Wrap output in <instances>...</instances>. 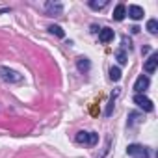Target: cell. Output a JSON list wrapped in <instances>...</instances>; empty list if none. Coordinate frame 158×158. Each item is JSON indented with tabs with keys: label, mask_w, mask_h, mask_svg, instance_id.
Segmentation results:
<instances>
[{
	"label": "cell",
	"mask_w": 158,
	"mask_h": 158,
	"mask_svg": "<svg viewBox=\"0 0 158 158\" xmlns=\"http://www.w3.org/2000/svg\"><path fill=\"white\" fill-rule=\"evenodd\" d=\"M106 6H108V0H101V2L91 0V2H89V8H91V10H102V8H106Z\"/></svg>",
	"instance_id": "obj_14"
},
{
	"label": "cell",
	"mask_w": 158,
	"mask_h": 158,
	"mask_svg": "<svg viewBox=\"0 0 158 158\" xmlns=\"http://www.w3.org/2000/svg\"><path fill=\"white\" fill-rule=\"evenodd\" d=\"M114 30L112 28H102V30H99V39H101V43H110L112 39H114Z\"/></svg>",
	"instance_id": "obj_7"
},
{
	"label": "cell",
	"mask_w": 158,
	"mask_h": 158,
	"mask_svg": "<svg viewBox=\"0 0 158 158\" xmlns=\"http://www.w3.org/2000/svg\"><path fill=\"white\" fill-rule=\"evenodd\" d=\"M156 65H158V54H152L147 61H145V73H154L156 71Z\"/></svg>",
	"instance_id": "obj_8"
},
{
	"label": "cell",
	"mask_w": 158,
	"mask_h": 158,
	"mask_svg": "<svg viewBox=\"0 0 158 158\" xmlns=\"http://www.w3.org/2000/svg\"><path fill=\"white\" fill-rule=\"evenodd\" d=\"M48 30H50V34H54V35H58V37H65V32L58 26V24H52V26H48Z\"/></svg>",
	"instance_id": "obj_15"
},
{
	"label": "cell",
	"mask_w": 158,
	"mask_h": 158,
	"mask_svg": "<svg viewBox=\"0 0 158 158\" xmlns=\"http://www.w3.org/2000/svg\"><path fill=\"white\" fill-rule=\"evenodd\" d=\"M147 88H149V76H147V74H139V76H138V80H136V84H134L136 93L141 95Z\"/></svg>",
	"instance_id": "obj_5"
},
{
	"label": "cell",
	"mask_w": 158,
	"mask_h": 158,
	"mask_svg": "<svg viewBox=\"0 0 158 158\" xmlns=\"http://www.w3.org/2000/svg\"><path fill=\"white\" fill-rule=\"evenodd\" d=\"M76 141H78V143H84V145H95V143L99 141V134L80 130V132L76 134Z\"/></svg>",
	"instance_id": "obj_1"
},
{
	"label": "cell",
	"mask_w": 158,
	"mask_h": 158,
	"mask_svg": "<svg viewBox=\"0 0 158 158\" xmlns=\"http://www.w3.org/2000/svg\"><path fill=\"white\" fill-rule=\"evenodd\" d=\"M127 154L132 156V158H149V151L143 145H138V143L128 145L127 147Z\"/></svg>",
	"instance_id": "obj_2"
},
{
	"label": "cell",
	"mask_w": 158,
	"mask_h": 158,
	"mask_svg": "<svg viewBox=\"0 0 158 158\" xmlns=\"http://www.w3.org/2000/svg\"><path fill=\"white\" fill-rule=\"evenodd\" d=\"M114 21H123L125 17H127V8L123 6V4H119V6H115V10H114Z\"/></svg>",
	"instance_id": "obj_9"
},
{
	"label": "cell",
	"mask_w": 158,
	"mask_h": 158,
	"mask_svg": "<svg viewBox=\"0 0 158 158\" xmlns=\"http://www.w3.org/2000/svg\"><path fill=\"white\" fill-rule=\"evenodd\" d=\"M134 102L143 110V112H152L154 110V106H152V101L149 99V97H145V95H139V93H136L134 95Z\"/></svg>",
	"instance_id": "obj_4"
},
{
	"label": "cell",
	"mask_w": 158,
	"mask_h": 158,
	"mask_svg": "<svg viewBox=\"0 0 158 158\" xmlns=\"http://www.w3.org/2000/svg\"><path fill=\"white\" fill-rule=\"evenodd\" d=\"M0 78H2L4 82H21L23 80V76L17 71H11L8 67H0Z\"/></svg>",
	"instance_id": "obj_3"
},
{
	"label": "cell",
	"mask_w": 158,
	"mask_h": 158,
	"mask_svg": "<svg viewBox=\"0 0 158 158\" xmlns=\"http://www.w3.org/2000/svg\"><path fill=\"white\" fill-rule=\"evenodd\" d=\"M117 95H119V89H115V91L112 93V99H110V104H108L104 115H112V112H114V102H115V97H117Z\"/></svg>",
	"instance_id": "obj_13"
},
{
	"label": "cell",
	"mask_w": 158,
	"mask_h": 158,
	"mask_svg": "<svg viewBox=\"0 0 158 158\" xmlns=\"http://www.w3.org/2000/svg\"><path fill=\"white\" fill-rule=\"evenodd\" d=\"M115 58H117V61H119V65H125L128 60H127V54H125V50L123 48H119L117 52H115Z\"/></svg>",
	"instance_id": "obj_16"
},
{
	"label": "cell",
	"mask_w": 158,
	"mask_h": 158,
	"mask_svg": "<svg viewBox=\"0 0 158 158\" xmlns=\"http://www.w3.org/2000/svg\"><path fill=\"white\" fill-rule=\"evenodd\" d=\"M143 15H145L143 8H139V6H136V4L128 6V17H130V19H134V21H139V19H143Z\"/></svg>",
	"instance_id": "obj_6"
},
{
	"label": "cell",
	"mask_w": 158,
	"mask_h": 158,
	"mask_svg": "<svg viewBox=\"0 0 158 158\" xmlns=\"http://www.w3.org/2000/svg\"><path fill=\"white\" fill-rule=\"evenodd\" d=\"M47 11H50V13H56V15H61V11H63V6H61V4H52V2H48V4H47Z\"/></svg>",
	"instance_id": "obj_11"
},
{
	"label": "cell",
	"mask_w": 158,
	"mask_h": 158,
	"mask_svg": "<svg viewBox=\"0 0 158 158\" xmlns=\"http://www.w3.org/2000/svg\"><path fill=\"white\" fill-rule=\"evenodd\" d=\"M76 67H78V71H80V73H86V71H89L91 63H89V60H88V58H78Z\"/></svg>",
	"instance_id": "obj_10"
},
{
	"label": "cell",
	"mask_w": 158,
	"mask_h": 158,
	"mask_svg": "<svg viewBox=\"0 0 158 158\" xmlns=\"http://www.w3.org/2000/svg\"><path fill=\"white\" fill-rule=\"evenodd\" d=\"M110 80H114V82L121 80V69L119 67H112L110 69Z\"/></svg>",
	"instance_id": "obj_12"
},
{
	"label": "cell",
	"mask_w": 158,
	"mask_h": 158,
	"mask_svg": "<svg viewBox=\"0 0 158 158\" xmlns=\"http://www.w3.org/2000/svg\"><path fill=\"white\" fill-rule=\"evenodd\" d=\"M130 30H132V34H138V32H139V26H132Z\"/></svg>",
	"instance_id": "obj_18"
},
{
	"label": "cell",
	"mask_w": 158,
	"mask_h": 158,
	"mask_svg": "<svg viewBox=\"0 0 158 158\" xmlns=\"http://www.w3.org/2000/svg\"><path fill=\"white\" fill-rule=\"evenodd\" d=\"M147 30H149L151 34H156V32H158V21H156V19H151V21L147 23Z\"/></svg>",
	"instance_id": "obj_17"
}]
</instances>
